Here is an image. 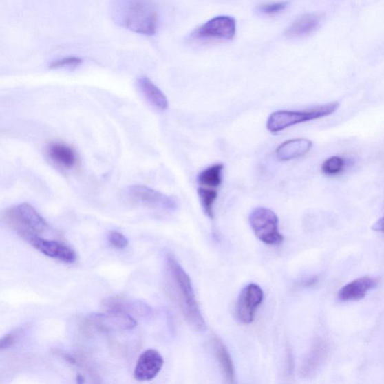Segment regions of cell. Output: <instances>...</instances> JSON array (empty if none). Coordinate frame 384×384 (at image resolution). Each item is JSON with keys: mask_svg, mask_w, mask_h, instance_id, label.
Here are the masks:
<instances>
[{"mask_svg": "<svg viewBox=\"0 0 384 384\" xmlns=\"http://www.w3.org/2000/svg\"><path fill=\"white\" fill-rule=\"evenodd\" d=\"M213 348L217 362L224 375V378L229 383H236L235 365L226 346L220 338L215 337L212 341Z\"/></svg>", "mask_w": 384, "mask_h": 384, "instance_id": "cell-17", "label": "cell"}, {"mask_svg": "<svg viewBox=\"0 0 384 384\" xmlns=\"http://www.w3.org/2000/svg\"><path fill=\"white\" fill-rule=\"evenodd\" d=\"M248 221L255 235L262 243L273 246L280 245L284 241L279 228L278 216L270 209H254L249 215Z\"/></svg>", "mask_w": 384, "mask_h": 384, "instance_id": "cell-6", "label": "cell"}, {"mask_svg": "<svg viewBox=\"0 0 384 384\" xmlns=\"http://www.w3.org/2000/svg\"><path fill=\"white\" fill-rule=\"evenodd\" d=\"M51 160L65 169H72L77 165L78 158L75 150L61 142H52L47 148Z\"/></svg>", "mask_w": 384, "mask_h": 384, "instance_id": "cell-13", "label": "cell"}, {"mask_svg": "<svg viewBox=\"0 0 384 384\" xmlns=\"http://www.w3.org/2000/svg\"><path fill=\"white\" fill-rule=\"evenodd\" d=\"M137 321L125 312L111 310L103 313L92 314L83 321V330L85 332L110 333L130 330L136 327Z\"/></svg>", "mask_w": 384, "mask_h": 384, "instance_id": "cell-5", "label": "cell"}, {"mask_svg": "<svg viewBox=\"0 0 384 384\" xmlns=\"http://www.w3.org/2000/svg\"><path fill=\"white\" fill-rule=\"evenodd\" d=\"M264 300V292L262 288L256 284H249L243 290L237 299L235 306L237 319L244 324L252 323L257 308Z\"/></svg>", "mask_w": 384, "mask_h": 384, "instance_id": "cell-8", "label": "cell"}, {"mask_svg": "<svg viewBox=\"0 0 384 384\" xmlns=\"http://www.w3.org/2000/svg\"><path fill=\"white\" fill-rule=\"evenodd\" d=\"M235 34V19L230 16H218L198 28L191 37L202 40H231Z\"/></svg>", "mask_w": 384, "mask_h": 384, "instance_id": "cell-9", "label": "cell"}, {"mask_svg": "<svg viewBox=\"0 0 384 384\" xmlns=\"http://www.w3.org/2000/svg\"><path fill=\"white\" fill-rule=\"evenodd\" d=\"M137 85L142 95L147 101L158 111H166L169 108V101L163 92L146 76H140Z\"/></svg>", "mask_w": 384, "mask_h": 384, "instance_id": "cell-16", "label": "cell"}, {"mask_svg": "<svg viewBox=\"0 0 384 384\" xmlns=\"http://www.w3.org/2000/svg\"><path fill=\"white\" fill-rule=\"evenodd\" d=\"M313 143L306 138H295L283 142L277 149V156L280 161H290L303 157L310 151Z\"/></svg>", "mask_w": 384, "mask_h": 384, "instance_id": "cell-15", "label": "cell"}, {"mask_svg": "<svg viewBox=\"0 0 384 384\" xmlns=\"http://www.w3.org/2000/svg\"><path fill=\"white\" fill-rule=\"evenodd\" d=\"M288 6L287 2H279L262 5L259 7V10L266 14H275L286 10Z\"/></svg>", "mask_w": 384, "mask_h": 384, "instance_id": "cell-25", "label": "cell"}, {"mask_svg": "<svg viewBox=\"0 0 384 384\" xmlns=\"http://www.w3.org/2000/svg\"><path fill=\"white\" fill-rule=\"evenodd\" d=\"M16 337L13 334H7L0 341V348L2 350L8 349L14 345Z\"/></svg>", "mask_w": 384, "mask_h": 384, "instance_id": "cell-26", "label": "cell"}, {"mask_svg": "<svg viewBox=\"0 0 384 384\" xmlns=\"http://www.w3.org/2000/svg\"><path fill=\"white\" fill-rule=\"evenodd\" d=\"M224 166L222 163L215 164L200 172L198 176V184L206 188H219L222 182Z\"/></svg>", "mask_w": 384, "mask_h": 384, "instance_id": "cell-19", "label": "cell"}, {"mask_svg": "<svg viewBox=\"0 0 384 384\" xmlns=\"http://www.w3.org/2000/svg\"><path fill=\"white\" fill-rule=\"evenodd\" d=\"M318 282H319L318 277H313L304 279L301 283H302V286L304 287H312L314 286Z\"/></svg>", "mask_w": 384, "mask_h": 384, "instance_id": "cell-27", "label": "cell"}, {"mask_svg": "<svg viewBox=\"0 0 384 384\" xmlns=\"http://www.w3.org/2000/svg\"><path fill=\"white\" fill-rule=\"evenodd\" d=\"M83 60L77 56H68L62 58V59L53 61L50 65V69L56 70L65 68V67H77L82 64Z\"/></svg>", "mask_w": 384, "mask_h": 384, "instance_id": "cell-23", "label": "cell"}, {"mask_svg": "<svg viewBox=\"0 0 384 384\" xmlns=\"http://www.w3.org/2000/svg\"><path fill=\"white\" fill-rule=\"evenodd\" d=\"M198 195L203 211L209 218H214V205L218 198V191L215 189L200 187L198 189Z\"/></svg>", "mask_w": 384, "mask_h": 384, "instance_id": "cell-20", "label": "cell"}, {"mask_svg": "<svg viewBox=\"0 0 384 384\" xmlns=\"http://www.w3.org/2000/svg\"><path fill=\"white\" fill-rule=\"evenodd\" d=\"M339 107L337 102L305 111H278L273 113L266 122V128L272 133H278L295 125L325 118L335 113Z\"/></svg>", "mask_w": 384, "mask_h": 384, "instance_id": "cell-4", "label": "cell"}, {"mask_svg": "<svg viewBox=\"0 0 384 384\" xmlns=\"http://www.w3.org/2000/svg\"><path fill=\"white\" fill-rule=\"evenodd\" d=\"M321 16L319 14H306L297 19L286 30V35L290 37H303L312 34L319 28Z\"/></svg>", "mask_w": 384, "mask_h": 384, "instance_id": "cell-18", "label": "cell"}, {"mask_svg": "<svg viewBox=\"0 0 384 384\" xmlns=\"http://www.w3.org/2000/svg\"><path fill=\"white\" fill-rule=\"evenodd\" d=\"M25 241L41 254L55 260L65 264H74L77 261V255L74 250L62 242L47 239L38 235L31 236Z\"/></svg>", "mask_w": 384, "mask_h": 384, "instance_id": "cell-10", "label": "cell"}, {"mask_svg": "<svg viewBox=\"0 0 384 384\" xmlns=\"http://www.w3.org/2000/svg\"><path fill=\"white\" fill-rule=\"evenodd\" d=\"M105 306L108 310L122 311L129 314V312H143L147 310V307L144 304L140 305L138 302H132V300L119 297L107 300Z\"/></svg>", "mask_w": 384, "mask_h": 384, "instance_id": "cell-21", "label": "cell"}, {"mask_svg": "<svg viewBox=\"0 0 384 384\" xmlns=\"http://www.w3.org/2000/svg\"><path fill=\"white\" fill-rule=\"evenodd\" d=\"M3 220L24 240L31 236H39L49 229L43 217L27 203L8 209L3 214Z\"/></svg>", "mask_w": 384, "mask_h": 384, "instance_id": "cell-2", "label": "cell"}, {"mask_svg": "<svg viewBox=\"0 0 384 384\" xmlns=\"http://www.w3.org/2000/svg\"><path fill=\"white\" fill-rule=\"evenodd\" d=\"M127 194L133 202L142 205L167 211H176L178 207L176 198L144 185L130 186L127 190Z\"/></svg>", "mask_w": 384, "mask_h": 384, "instance_id": "cell-7", "label": "cell"}, {"mask_svg": "<svg viewBox=\"0 0 384 384\" xmlns=\"http://www.w3.org/2000/svg\"><path fill=\"white\" fill-rule=\"evenodd\" d=\"M108 241L115 248L124 249L129 245V240L122 233L112 231L108 233Z\"/></svg>", "mask_w": 384, "mask_h": 384, "instance_id": "cell-24", "label": "cell"}, {"mask_svg": "<svg viewBox=\"0 0 384 384\" xmlns=\"http://www.w3.org/2000/svg\"><path fill=\"white\" fill-rule=\"evenodd\" d=\"M374 231L381 232L384 233V216L382 217L377 222H375L372 226Z\"/></svg>", "mask_w": 384, "mask_h": 384, "instance_id": "cell-28", "label": "cell"}, {"mask_svg": "<svg viewBox=\"0 0 384 384\" xmlns=\"http://www.w3.org/2000/svg\"><path fill=\"white\" fill-rule=\"evenodd\" d=\"M378 281L364 277L347 284L339 291L338 297L341 301H357L363 299L368 292L376 287Z\"/></svg>", "mask_w": 384, "mask_h": 384, "instance_id": "cell-12", "label": "cell"}, {"mask_svg": "<svg viewBox=\"0 0 384 384\" xmlns=\"http://www.w3.org/2000/svg\"><path fill=\"white\" fill-rule=\"evenodd\" d=\"M167 269L171 295L182 314L192 329L204 332L206 323L197 302L189 275L172 255L167 257Z\"/></svg>", "mask_w": 384, "mask_h": 384, "instance_id": "cell-1", "label": "cell"}, {"mask_svg": "<svg viewBox=\"0 0 384 384\" xmlns=\"http://www.w3.org/2000/svg\"><path fill=\"white\" fill-rule=\"evenodd\" d=\"M328 350L324 341L317 339L302 364L300 374L304 378H310L318 372L327 358Z\"/></svg>", "mask_w": 384, "mask_h": 384, "instance_id": "cell-14", "label": "cell"}, {"mask_svg": "<svg viewBox=\"0 0 384 384\" xmlns=\"http://www.w3.org/2000/svg\"><path fill=\"white\" fill-rule=\"evenodd\" d=\"M164 365V359L158 350L149 349L138 358L134 371V378L138 381H149L158 376Z\"/></svg>", "mask_w": 384, "mask_h": 384, "instance_id": "cell-11", "label": "cell"}, {"mask_svg": "<svg viewBox=\"0 0 384 384\" xmlns=\"http://www.w3.org/2000/svg\"><path fill=\"white\" fill-rule=\"evenodd\" d=\"M345 160L339 156H332L326 160L322 166L321 171L326 175L333 176L344 170Z\"/></svg>", "mask_w": 384, "mask_h": 384, "instance_id": "cell-22", "label": "cell"}, {"mask_svg": "<svg viewBox=\"0 0 384 384\" xmlns=\"http://www.w3.org/2000/svg\"><path fill=\"white\" fill-rule=\"evenodd\" d=\"M125 27L138 34L152 36L158 27V14L148 0H130L123 8Z\"/></svg>", "mask_w": 384, "mask_h": 384, "instance_id": "cell-3", "label": "cell"}]
</instances>
